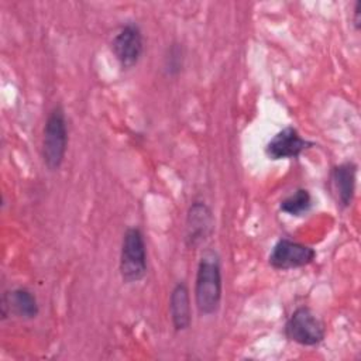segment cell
Listing matches in <instances>:
<instances>
[{"mask_svg": "<svg viewBox=\"0 0 361 361\" xmlns=\"http://www.w3.org/2000/svg\"><path fill=\"white\" fill-rule=\"evenodd\" d=\"M223 278L220 258L214 251L202 255L195 282V302L202 316L217 313L221 303Z\"/></svg>", "mask_w": 361, "mask_h": 361, "instance_id": "1", "label": "cell"}, {"mask_svg": "<svg viewBox=\"0 0 361 361\" xmlns=\"http://www.w3.org/2000/svg\"><path fill=\"white\" fill-rule=\"evenodd\" d=\"M68 147V124L62 106H55L45 121L42 134V159L49 171L61 168Z\"/></svg>", "mask_w": 361, "mask_h": 361, "instance_id": "2", "label": "cell"}, {"mask_svg": "<svg viewBox=\"0 0 361 361\" xmlns=\"http://www.w3.org/2000/svg\"><path fill=\"white\" fill-rule=\"evenodd\" d=\"M120 275L126 283L141 281L147 275V248L138 227L126 230L120 251Z\"/></svg>", "mask_w": 361, "mask_h": 361, "instance_id": "3", "label": "cell"}, {"mask_svg": "<svg viewBox=\"0 0 361 361\" xmlns=\"http://www.w3.org/2000/svg\"><path fill=\"white\" fill-rule=\"evenodd\" d=\"M285 334L290 341L312 347L323 341L326 336L322 320L306 306L293 310L285 324Z\"/></svg>", "mask_w": 361, "mask_h": 361, "instance_id": "4", "label": "cell"}, {"mask_svg": "<svg viewBox=\"0 0 361 361\" xmlns=\"http://www.w3.org/2000/svg\"><path fill=\"white\" fill-rule=\"evenodd\" d=\"M111 51L123 69L135 66L144 52V38L140 27L134 23L121 25L113 37Z\"/></svg>", "mask_w": 361, "mask_h": 361, "instance_id": "5", "label": "cell"}, {"mask_svg": "<svg viewBox=\"0 0 361 361\" xmlns=\"http://www.w3.org/2000/svg\"><path fill=\"white\" fill-rule=\"evenodd\" d=\"M316 258V251L305 244L282 238L271 250L268 262L272 268L288 271L295 268H302L313 262Z\"/></svg>", "mask_w": 361, "mask_h": 361, "instance_id": "6", "label": "cell"}, {"mask_svg": "<svg viewBox=\"0 0 361 361\" xmlns=\"http://www.w3.org/2000/svg\"><path fill=\"white\" fill-rule=\"evenodd\" d=\"M312 145L313 142L302 138L296 128L285 127L268 141L265 147V154L269 159L274 161L296 158Z\"/></svg>", "mask_w": 361, "mask_h": 361, "instance_id": "7", "label": "cell"}, {"mask_svg": "<svg viewBox=\"0 0 361 361\" xmlns=\"http://www.w3.org/2000/svg\"><path fill=\"white\" fill-rule=\"evenodd\" d=\"M213 230V214L210 207L203 202H193L186 216L185 241L188 247L202 244Z\"/></svg>", "mask_w": 361, "mask_h": 361, "instance_id": "8", "label": "cell"}, {"mask_svg": "<svg viewBox=\"0 0 361 361\" xmlns=\"http://www.w3.org/2000/svg\"><path fill=\"white\" fill-rule=\"evenodd\" d=\"M169 313L171 320L176 331H183L190 327L192 312H190V298L189 289L185 282H178L169 298Z\"/></svg>", "mask_w": 361, "mask_h": 361, "instance_id": "9", "label": "cell"}, {"mask_svg": "<svg viewBox=\"0 0 361 361\" xmlns=\"http://www.w3.org/2000/svg\"><path fill=\"white\" fill-rule=\"evenodd\" d=\"M3 316L6 317L7 309L23 319H34L38 316L39 307L35 296L25 288H17L3 295Z\"/></svg>", "mask_w": 361, "mask_h": 361, "instance_id": "10", "label": "cell"}, {"mask_svg": "<svg viewBox=\"0 0 361 361\" xmlns=\"http://www.w3.org/2000/svg\"><path fill=\"white\" fill-rule=\"evenodd\" d=\"M357 179V165L354 162H343L333 168L331 182L337 193V200L343 207H348L354 197Z\"/></svg>", "mask_w": 361, "mask_h": 361, "instance_id": "11", "label": "cell"}, {"mask_svg": "<svg viewBox=\"0 0 361 361\" xmlns=\"http://www.w3.org/2000/svg\"><path fill=\"white\" fill-rule=\"evenodd\" d=\"M310 207H312V196L306 189L295 190L292 195L285 197L279 204L281 212L289 216H296V217L307 213Z\"/></svg>", "mask_w": 361, "mask_h": 361, "instance_id": "12", "label": "cell"}, {"mask_svg": "<svg viewBox=\"0 0 361 361\" xmlns=\"http://www.w3.org/2000/svg\"><path fill=\"white\" fill-rule=\"evenodd\" d=\"M182 63H183V54H182V48L178 44H173L169 48L168 55L165 56V71L168 75H176L179 73V71L182 69Z\"/></svg>", "mask_w": 361, "mask_h": 361, "instance_id": "13", "label": "cell"}, {"mask_svg": "<svg viewBox=\"0 0 361 361\" xmlns=\"http://www.w3.org/2000/svg\"><path fill=\"white\" fill-rule=\"evenodd\" d=\"M354 27L355 30H360V24H361V1H357L354 6Z\"/></svg>", "mask_w": 361, "mask_h": 361, "instance_id": "14", "label": "cell"}]
</instances>
